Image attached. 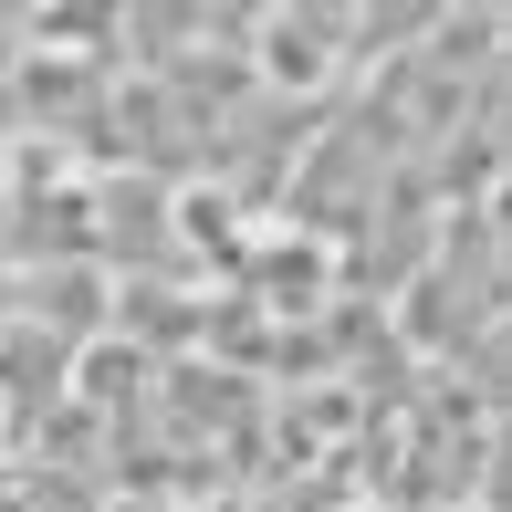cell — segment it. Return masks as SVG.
I'll return each instance as SVG.
<instances>
[{
    "label": "cell",
    "instance_id": "6da1fadb",
    "mask_svg": "<svg viewBox=\"0 0 512 512\" xmlns=\"http://www.w3.org/2000/svg\"><path fill=\"white\" fill-rule=\"evenodd\" d=\"M251 74L272 95H324L345 74V11H251Z\"/></svg>",
    "mask_w": 512,
    "mask_h": 512
}]
</instances>
